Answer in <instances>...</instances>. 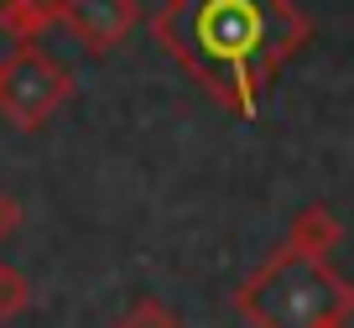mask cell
<instances>
[{
	"mask_svg": "<svg viewBox=\"0 0 354 328\" xmlns=\"http://www.w3.org/2000/svg\"><path fill=\"white\" fill-rule=\"evenodd\" d=\"M245 307L266 328H328V323H344L349 292L318 266V255L281 250L277 266L245 292Z\"/></svg>",
	"mask_w": 354,
	"mask_h": 328,
	"instance_id": "cell-1",
	"label": "cell"
},
{
	"mask_svg": "<svg viewBox=\"0 0 354 328\" xmlns=\"http://www.w3.org/2000/svg\"><path fill=\"white\" fill-rule=\"evenodd\" d=\"M73 94V73H68L57 57L37 53V47H21L11 63L0 68V115L21 131H37L68 104Z\"/></svg>",
	"mask_w": 354,
	"mask_h": 328,
	"instance_id": "cell-2",
	"label": "cell"
},
{
	"mask_svg": "<svg viewBox=\"0 0 354 328\" xmlns=\"http://www.w3.org/2000/svg\"><path fill=\"white\" fill-rule=\"evenodd\" d=\"M57 16L88 53H104V47L125 42L141 11H136V0H57Z\"/></svg>",
	"mask_w": 354,
	"mask_h": 328,
	"instance_id": "cell-3",
	"label": "cell"
},
{
	"mask_svg": "<svg viewBox=\"0 0 354 328\" xmlns=\"http://www.w3.org/2000/svg\"><path fill=\"white\" fill-rule=\"evenodd\" d=\"M333 240H339L333 214H328V208H308V214L297 219V230H292V245H287V250H297V255H323Z\"/></svg>",
	"mask_w": 354,
	"mask_h": 328,
	"instance_id": "cell-4",
	"label": "cell"
},
{
	"mask_svg": "<svg viewBox=\"0 0 354 328\" xmlns=\"http://www.w3.org/2000/svg\"><path fill=\"white\" fill-rule=\"evenodd\" d=\"M53 16H57V0H11V6L0 11V21L11 26L21 42H32V37L53 21Z\"/></svg>",
	"mask_w": 354,
	"mask_h": 328,
	"instance_id": "cell-5",
	"label": "cell"
},
{
	"mask_svg": "<svg viewBox=\"0 0 354 328\" xmlns=\"http://www.w3.org/2000/svg\"><path fill=\"white\" fill-rule=\"evenodd\" d=\"M115 328H177V318L167 313L162 302H151V297H146V302H136V307H131V313H125Z\"/></svg>",
	"mask_w": 354,
	"mask_h": 328,
	"instance_id": "cell-6",
	"label": "cell"
},
{
	"mask_svg": "<svg viewBox=\"0 0 354 328\" xmlns=\"http://www.w3.org/2000/svg\"><path fill=\"white\" fill-rule=\"evenodd\" d=\"M26 307V276L16 266H0V318H11Z\"/></svg>",
	"mask_w": 354,
	"mask_h": 328,
	"instance_id": "cell-7",
	"label": "cell"
},
{
	"mask_svg": "<svg viewBox=\"0 0 354 328\" xmlns=\"http://www.w3.org/2000/svg\"><path fill=\"white\" fill-rule=\"evenodd\" d=\"M16 224H21V203L0 193V240H11V230H16Z\"/></svg>",
	"mask_w": 354,
	"mask_h": 328,
	"instance_id": "cell-8",
	"label": "cell"
}]
</instances>
